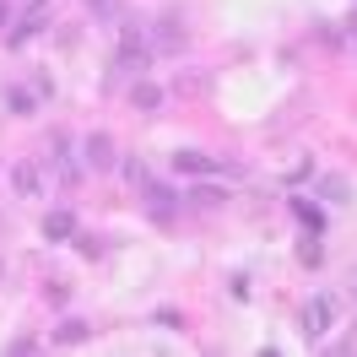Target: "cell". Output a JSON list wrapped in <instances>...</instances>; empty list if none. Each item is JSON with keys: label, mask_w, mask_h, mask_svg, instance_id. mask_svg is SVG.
<instances>
[{"label": "cell", "mask_w": 357, "mask_h": 357, "mask_svg": "<svg viewBox=\"0 0 357 357\" xmlns=\"http://www.w3.org/2000/svg\"><path fill=\"white\" fill-rule=\"evenodd\" d=\"M335 325V298L331 292H314L309 303H303V314H298V331L309 335V341H319V335H331Z\"/></svg>", "instance_id": "obj_1"}, {"label": "cell", "mask_w": 357, "mask_h": 357, "mask_svg": "<svg viewBox=\"0 0 357 357\" xmlns=\"http://www.w3.org/2000/svg\"><path fill=\"white\" fill-rule=\"evenodd\" d=\"M82 162H87L92 174H109V168H119V152H114V135H109V130H92L87 141H82Z\"/></svg>", "instance_id": "obj_2"}, {"label": "cell", "mask_w": 357, "mask_h": 357, "mask_svg": "<svg viewBox=\"0 0 357 357\" xmlns=\"http://www.w3.org/2000/svg\"><path fill=\"white\" fill-rule=\"evenodd\" d=\"M119 66L135 70V76H146V66H152V54H146V38H141L135 27H125V33H119Z\"/></svg>", "instance_id": "obj_3"}, {"label": "cell", "mask_w": 357, "mask_h": 357, "mask_svg": "<svg viewBox=\"0 0 357 357\" xmlns=\"http://www.w3.org/2000/svg\"><path fill=\"white\" fill-rule=\"evenodd\" d=\"M174 168H178V174H190V178H211V174H217V157L184 146V152H174Z\"/></svg>", "instance_id": "obj_4"}, {"label": "cell", "mask_w": 357, "mask_h": 357, "mask_svg": "<svg viewBox=\"0 0 357 357\" xmlns=\"http://www.w3.org/2000/svg\"><path fill=\"white\" fill-rule=\"evenodd\" d=\"M184 38H190V33H184V17H178V11H162V17H157V44L168 49V54H178Z\"/></svg>", "instance_id": "obj_5"}, {"label": "cell", "mask_w": 357, "mask_h": 357, "mask_svg": "<svg viewBox=\"0 0 357 357\" xmlns=\"http://www.w3.org/2000/svg\"><path fill=\"white\" fill-rule=\"evenodd\" d=\"M44 238H49V244H66V238H76V211L54 206V211L44 217Z\"/></svg>", "instance_id": "obj_6"}, {"label": "cell", "mask_w": 357, "mask_h": 357, "mask_svg": "<svg viewBox=\"0 0 357 357\" xmlns=\"http://www.w3.org/2000/svg\"><path fill=\"white\" fill-rule=\"evenodd\" d=\"M130 103H135L141 114H157V109H162V87H157V82H146V76H135V82H130Z\"/></svg>", "instance_id": "obj_7"}, {"label": "cell", "mask_w": 357, "mask_h": 357, "mask_svg": "<svg viewBox=\"0 0 357 357\" xmlns=\"http://www.w3.org/2000/svg\"><path fill=\"white\" fill-rule=\"evenodd\" d=\"M11 190H17V195H44V174H38V162H17V168H11Z\"/></svg>", "instance_id": "obj_8"}, {"label": "cell", "mask_w": 357, "mask_h": 357, "mask_svg": "<svg viewBox=\"0 0 357 357\" xmlns=\"http://www.w3.org/2000/svg\"><path fill=\"white\" fill-rule=\"evenodd\" d=\"M292 217L309 227V233H319V227H325V211H319L314 201H292Z\"/></svg>", "instance_id": "obj_9"}, {"label": "cell", "mask_w": 357, "mask_h": 357, "mask_svg": "<svg viewBox=\"0 0 357 357\" xmlns=\"http://www.w3.org/2000/svg\"><path fill=\"white\" fill-rule=\"evenodd\" d=\"M87 335H92L87 319H66V325L54 331V341H60V347H76V341H87Z\"/></svg>", "instance_id": "obj_10"}, {"label": "cell", "mask_w": 357, "mask_h": 357, "mask_svg": "<svg viewBox=\"0 0 357 357\" xmlns=\"http://www.w3.org/2000/svg\"><path fill=\"white\" fill-rule=\"evenodd\" d=\"M38 27H44V11H38V6H33V11H27L22 22L11 27V44H27V38H33V33H38Z\"/></svg>", "instance_id": "obj_11"}, {"label": "cell", "mask_w": 357, "mask_h": 357, "mask_svg": "<svg viewBox=\"0 0 357 357\" xmlns=\"http://www.w3.org/2000/svg\"><path fill=\"white\" fill-rule=\"evenodd\" d=\"M98 22H119V11H125V0H82Z\"/></svg>", "instance_id": "obj_12"}, {"label": "cell", "mask_w": 357, "mask_h": 357, "mask_svg": "<svg viewBox=\"0 0 357 357\" xmlns=\"http://www.w3.org/2000/svg\"><path fill=\"white\" fill-rule=\"evenodd\" d=\"M6 109L11 114H33V92L27 87H6Z\"/></svg>", "instance_id": "obj_13"}, {"label": "cell", "mask_w": 357, "mask_h": 357, "mask_svg": "<svg viewBox=\"0 0 357 357\" xmlns=\"http://www.w3.org/2000/svg\"><path fill=\"white\" fill-rule=\"evenodd\" d=\"M298 260H303V266H319V260H325V249H319V233L298 244Z\"/></svg>", "instance_id": "obj_14"}, {"label": "cell", "mask_w": 357, "mask_h": 357, "mask_svg": "<svg viewBox=\"0 0 357 357\" xmlns=\"http://www.w3.org/2000/svg\"><path fill=\"white\" fill-rule=\"evenodd\" d=\"M325 201H347V178H325Z\"/></svg>", "instance_id": "obj_15"}, {"label": "cell", "mask_w": 357, "mask_h": 357, "mask_svg": "<svg viewBox=\"0 0 357 357\" xmlns=\"http://www.w3.org/2000/svg\"><path fill=\"white\" fill-rule=\"evenodd\" d=\"M335 352H341V357H352V352H357V331H352V335H341V341H335Z\"/></svg>", "instance_id": "obj_16"}, {"label": "cell", "mask_w": 357, "mask_h": 357, "mask_svg": "<svg viewBox=\"0 0 357 357\" xmlns=\"http://www.w3.org/2000/svg\"><path fill=\"white\" fill-rule=\"evenodd\" d=\"M347 298H352V303H357V266L347 271Z\"/></svg>", "instance_id": "obj_17"}, {"label": "cell", "mask_w": 357, "mask_h": 357, "mask_svg": "<svg viewBox=\"0 0 357 357\" xmlns=\"http://www.w3.org/2000/svg\"><path fill=\"white\" fill-rule=\"evenodd\" d=\"M6 22H11V11H6V0H0V27H6Z\"/></svg>", "instance_id": "obj_18"}, {"label": "cell", "mask_w": 357, "mask_h": 357, "mask_svg": "<svg viewBox=\"0 0 357 357\" xmlns=\"http://www.w3.org/2000/svg\"><path fill=\"white\" fill-rule=\"evenodd\" d=\"M352 33H357V17H352Z\"/></svg>", "instance_id": "obj_19"}]
</instances>
